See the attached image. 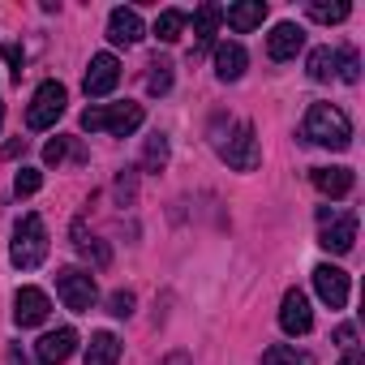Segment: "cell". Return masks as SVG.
<instances>
[{"instance_id":"18","label":"cell","mask_w":365,"mask_h":365,"mask_svg":"<svg viewBox=\"0 0 365 365\" xmlns=\"http://www.w3.org/2000/svg\"><path fill=\"white\" fill-rule=\"evenodd\" d=\"M262 18H267V5L262 0H245V5H232V9H224V22L232 26V31H254V26H262Z\"/></svg>"},{"instance_id":"36","label":"cell","mask_w":365,"mask_h":365,"mask_svg":"<svg viewBox=\"0 0 365 365\" xmlns=\"http://www.w3.org/2000/svg\"><path fill=\"white\" fill-rule=\"evenodd\" d=\"M339 365H365V361H361V352L352 348V352H344V361H339Z\"/></svg>"},{"instance_id":"14","label":"cell","mask_w":365,"mask_h":365,"mask_svg":"<svg viewBox=\"0 0 365 365\" xmlns=\"http://www.w3.org/2000/svg\"><path fill=\"white\" fill-rule=\"evenodd\" d=\"M301 48H305V31H301L297 22H279V26L267 35V52H271V61H292Z\"/></svg>"},{"instance_id":"37","label":"cell","mask_w":365,"mask_h":365,"mask_svg":"<svg viewBox=\"0 0 365 365\" xmlns=\"http://www.w3.org/2000/svg\"><path fill=\"white\" fill-rule=\"evenodd\" d=\"M163 365H190V356H185V352H172V356H168Z\"/></svg>"},{"instance_id":"7","label":"cell","mask_w":365,"mask_h":365,"mask_svg":"<svg viewBox=\"0 0 365 365\" xmlns=\"http://www.w3.org/2000/svg\"><path fill=\"white\" fill-rule=\"evenodd\" d=\"M220 159L232 172H254L258 168V138H254V125L250 120H237L232 125V138L220 142Z\"/></svg>"},{"instance_id":"26","label":"cell","mask_w":365,"mask_h":365,"mask_svg":"<svg viewBox=\"0 0 365 365\" xmlns=\"http://www.w3.org/2000/svg\"><path fill=\"white\" fill-rule=\"evenodd\" d=\"M142 163H146L150 172H159V168L168 163V138H163V133H150V142H146V155H142Z\"/></svg>"},{"instance_id":"24","label":"cell","mask_w":365,"mask_h":365,"mask_svg":"<svg viewBox=\"0 0 365 365\" xmlns=\"http://www.w3.org/2000/svg\"><path fill=\"white\" fill-rule=\"evenodd\" d=\"M262 365H314V356H309V352H297V348H288V344H271V348L262 352Z\"/></svg>"},{"instance_id":"8","label":"cell","mask_w":365,"mask_h":365,"mask_svg":"<svg viewBox=\"0 0 365 365\" xmlns=\"http://www.w3.org/2000/svg\"><path fill=\"white\" fill-rule=\"evenodd\" d=\"M116 82H120V61H116L112 52L91 56V69H86V78H82L86 95H91V99H103V95L116 91Z\"/></svg>"},{"instance_id":"13","label":"cell","mask_w":365,"mask_h":365,"mask_svg":"<svg viewBox=\"0 0 365 365\" xmlns=\"http://www.w3.org/2000/svg\"><path fill=\"white\" fill-rule=\"evenodd\" d=\"M142 35H146V26H142V18H138V9H112L108 14V39L116 43V48H133V43H142Z\"/></svg>"},{"instance_id":"2","label":"cell","mask_w":365,"mask_h":365,"mask_svg":"<svg viewBox=\"0 0 365 365\" xmlns=\"http://www.w3.org/2000/svg\"><path fill=\"white\" fill-rule=\"evenodd\" d=\"M142 125V103H95L82 112V129L91 133H116V138H129L133 129Z\"/></svg>"},{"instance_id":"15","label":"cell","mask_w":365,"mask_h":365,"mask_svg":"<svg viewBox=\"0 0 365 365\" xmlns=\"http://www.w3.org/2000/svg\"><path fill=\"white\" fill-rule=\"evenodd\" d=\"M245 65H250V56H245V48H241L237 39L215 48V78H220V82H237V78L245 73Z\"/></svg>"},{"instance_id":"32","label":"cell","mask_w":365,"mask_h":365,"mask_svg":"<svg viewBox=\"0 0 365 365\" xmlns=\"http://www.w3.org/2000/svg\"><path fill=\"white\" fill-rule=\"evenodd\" d=\"M335 344H339L344 352H352V348H356V331H352L348 322H344V327H335Z\"/></svg>"},{"instance_id":"5","label":"cell","mask_w":365,"mask_h":365,"mask_svg":"<svg viewBox=\"0 0 365 365\" xmlns=\"http://www.w3.org/2000/svg\"><path fill=\"white\" fill-rule=\"evenodd\" d=\"M356 241V215L352 211H331L322 207L318 211V245L327 254H348Z\"/></svg>"},{"instance_id":"28","label":"cell","mask_w":365,"mask_h":365,"mask_svg":"<svg viewBox=\"0 0 365 365\" xmlns=\"http://www.w3.org/2000/svg\"><path fill=\"white\" fill-rule=\"evenodd\" d=\"M335 73H339V78H344L348 86H352V82L361 78V69H356V52H352V48H344V52H335Z\"/></svg>"},{"instance_id":"25","label":"cell","mask_w":365,"mask_h":365,"mask_svg":"<svg viewBox=\"0 0 365 365\" xmlns=\"http://www.w3.org/2000/svg\"><path fill=\"white\" fill-rule=\"evenodd\" d=\"M146 91H150V95H168V91H172V65H168V61H155V65H150Z\"/></svg>"},{"instance_id":"35","label":"cell","mask_w":365,"mask_h":365,"mask_svg":"<svg viewBox=\"0 0 365 365\" xmlns=\"http://www.w3.org/2000/svg\"><path fill=\"white\" fill-rule=\"evenodd\" d=\"M9 365H31V361L22 356V348H18V344H9Z\"/></svg>"},{"instance_id":"1","label":"cell","mask_w":365,"mask_h":365,"mask_svg":"<svg viewBox=\"0 0 365 365\" xmlns=\"http://www.w3.org/2000/svg\"><path fill=\"white\" fill-rule=\"evenodd\" d=\"M301 133H305L314 146L344 150V146L352 142V120H348V112H344V108H335V103H309Z\"/></svg>"},{"instance_id":"6","label":"cell","mask_w":365,"mask_h":365,"mask_svg":"<svg viewBox=\"0 0 365 365\" xmlns=\"http://www.w3.org/2000/svg\"><path fill=\"white\" fill-rule=\"evenodd\" d=\"M65 103H69V91H65L61 82H43V86L31 95L26 125H31V129H52V125L65 116Z\"/></svg>"},{"instance_id":"23","label":"cell","mask_w":365,"mask_h":365,"mask_svg":"<svg viewBox=\"0 0 365 365\" xmlns=\"http://www.w3.org/2000/svg\"><path fill=\"white\" fill-rule=\"evenodd\" d=\"M305 69H309L314 82H331V78H335V52H331V48H314L309 61H305Z\"/></svg>"},{"instance_id":"27","label":"cell","mask_w":365,"mask_h":365,"mask_svg":"<svg viewBox=\"0 0 365 365\" xmlns=\"http://www.w3.org/2000/svg\"><path fill=\"white\" fill-rule=\"evenodd\" d=\"M39 185H43V172H39V168H22V172L14 176V190H18V198H31V194H39Z\"/></svg>"},{"instance_id":"3","label":"cell","mask_w":365,"mask_h":365,"mask_svg":"<svg viewBox=\"0 0 365 365\" xmlns=\"http://www.w3.org/2000/svg\"><path fill=\"white\" fill-rule=\"evenodd\" d=\"M9 258H14V267H22V271H35V267L48 258V228H43V220H39L35 211L18 220V228H14V245H9Z\"/></svg>"},{"instance_id":"11","label":"cell","mask_w":365,"mask_h":365,"mask_svg":"<svg viewBox=\"0 0 365 365\" xmlns=\"http://www.w3.org/2000/svg\"><path fill=\"white\" fill-rule=\"evenodd\" d=\"M48 314H52V301H48V292L43 288H18V297H14V318H18V327H39V322H48Z\"/></svg>"},{"instance_id":"12","label":"cell","mask_w":365,"mask_h":365,"mask_svg":"<svg viewBox=\"0 0 365 365\" xmlns=\"http://www.w3.org/2000/svg\"><path fill=\"white\" fill-rule=\"evenodd\" d=\"M73 352H78V331H73V327L48 331V335L35 344V356H39V365H65Z\"/></svg>"},{"instance_id":"33","label":"cell","mask_w":365,"mask_h":365,"mask_svg":"<svg viewBox=\"0 0 365 365\" xmlns=\"http://www.w3.org/2000/svg\"><path fill=\"white\" fill-rule=\"evenodd\" d=\"M0 56H5V61L14 65V78H22V52H18L14 43H5V48H0Z\"/></svg>"},{"instance_id":"17","label":"cell","mask_w":365,"mask_h":365,"mask_svg":"<svg viewBox=\"0 0 365 365\" xmlns=\"http://www.w3.org/2000/svg\"><path fill=\"white\" fill-rule=\"evenodd\" d=\"M120 361V339L112 331H95L86 344V365H116Z\"/></svg>"},{"instance_id":"10","label":"cell","mask_w":365,"mask_h":365,"mask_svg":"<svg viewBox=\"0 0 365 365\" xmlns=\"http://www.w3.org/2000/svg\"><path fill=\"white\" fill-rule=\"evenodd\" d=\"M314 288H318L322 305H331V309H344L348 305V271L322 262V267H314Z\"/></svg>"},{"instance_id":"20","label":"cell","mask_w":365,"mask_h":365,"mask_svg":"<svg viewBox=\"0 0 365 365\" xmlns=\"http://www.w3.org/2000/svg\"><path fill=\"white\" fill-rule=\"evenodd\" d=\"M73 245H78V254H82L86 262H95V267H108V262H112L108 245H99L95 237H86V224H82V220L73 224Z\"/></svg>"},{"instance_id":"30","label":"cell","mask_w":365,"mask_h":365,"mask_svg":"<svg viewBox=\"0 0 365 365\" xmlns=\"http://www.w3.org/2000/svg\"><path fill=\"white\" fill-rule=\"evenodd\" d=\"M116 194H120V202H133V194H138V172L133 168H125L116 176Z\"/></svg>"},{"instance_id":"38","label":"cell","mask_w":365,"mask_h":365,"mask_svg":"<svg viewBox=\"0 0 365 365\" xmlns=\"http://www.w3.org/2000/svg\"><path fill=\"white\" fill-rule=\"evenodd\" d=\"M0 125H5V103H0Z\"/></svg>"},{"instance_id":"9","label":"cell","mask_w":365,"mask_h":365,"mask_svg":"<svg viewBox=\"0 0 365 365\" xmlns=\"http://www.w3.org/2000/svg\"><path fill=\"white\" fill-rule=\"evenodd\" d=\"M279 327H284L288 335H309L314 309H309V297H305L301 288H288V292H284V301H279Z\"/></svg>"},{"instance_id":"22","label":"cell","mask_w":365,"mask_h":365,"mask_svg":"<svg viewBox=\"0 0 365 365\" xmlns=\"http://www.w3.org/2000/svg\"><path fill=\"white\" fill-rule=\"evenodd\" d=\"M352 14V5L348 0H335V5H327V0H309V18L314 22H322V26H331V22H344Z\"/></svg>"},{"instance_id":"29","label":"cell","mask_w":365,"mask_h":365,"mask_svg":"<svg viewBox=\"0 0 365 365\" xmlns=\"http://www.w3.org/2000/svg\"><path fill=\"white\" fill-rule=\"evenodd\" d=\"M108 314H112V318H129V314H133V292H129V288H116V292L108 297Z\"/></svg>"},{"instance_id":"4","label":"cell","mask_w":365,"mask_h":365,"mask_svg":"<svg viewBox=\"0 0 365 365\" xmlns=\"http://www.w3.org/2000/svg\"><path fill=\"white\" fill-rule=\"evenodd\" d=\"M56 292H61L65 309H73V314H91V305L99 301V284H95V275L82 271V267L56 271Z\"/></svg>"},{"instance_id":"21","label":"cell","mask_w":365,"mask_h":365,"mask_svg":"<svg viewBox=\"0 0 365 365\" xmlns=\"http://www.w3.org/2000/svg\"><path fill=\"white\" fill-rule=\"evenodd\" d=\"M185 22H190V18L180 14V9H163V14L155 18V39H159V43H176L180 31H185Z\"/></svg>"},{"instance_id":"34","label":"cell","mask_w":365,"mask_h":365,"mask_svg":"<svg viewBox=\"0 0 365 365\" xmlns=\"http://www.w3.org/2000/svg\"><path fill=\"white\" fill-rule=\"evenodd\" d=\"M5 155H9V159H18V155H26V138H14V142L5 146Z\"/></svg>"},{"instance_id":"19","label":"cell","mask_w":365,"mask_h":365,"mask_svg":"<svg viewBox=\"0 0 365 365\" xmlns=\"http://www.w3.org/2000/svg\"><path fill=\"white\" fill-rule=\"evenodd\" d=\"M220 22H224V9H220V5H198V9H194V39H198V48H207V43L215 39Z\"/></svg>"},{"instance_id":"31","label":"cell","mask_w":365,"mask_h":365,"mask_svg":"<svg viewBox=\"0 0 365 365\" xmlns=\"http://www.w3.org/2000/svg\"><path fill=\"white\" fill-rule=\"evenodd\" d=\"M65 150H69L65 138H52V142L43 146V163H48V168H61V163H65Z\"/></svg>"},{"instance_id":"16","label":"cell","mask_w":365,"mask_h":365,"mask_svg":"<svg viewBox=\"0 0 365 365\" xmlns=\"http://www.w3.org/2000/svg\"><path fill=\"white\" fill-rule=\"evenodd\" d=\"M314 185L327 198H348L352 194V168H314Z\"/></svg>"}]
</instances>
